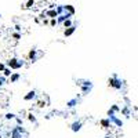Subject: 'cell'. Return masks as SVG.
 Wrapping results in <instances>:
<instances>
[{
	"label": "cell",
	"instance_id": "44dd1931",
	"mask_svg": "<svg viewBox=\"0 0 138 138\" xmlns=\"http://www.w3.org/2000/svg\"><path fill=\"white\" fill-rule=\"evenodd\" d=\"M48 15H50V17H57V13H55V11H50Z\"/></svg>",
	"mask_w": 138,
	"mask_h": 138
},
{
	"label": "cell",
	"instance_id": "6da1fadb",
	"mask_svg": "<svg viewBox=\"0 0 138 138\" xmlns=\"http://www.w3.org/2000/svg\"><path fill=\"white\" fill-rule=\"evenodd\" d=\"M24 66V61L18 60V58H11L7 61V68H10L11 70H17V69Z\"/></svg>",
	"mask_w": 138,
	"mask_h": 138
},
{
	"label": "cell",
	"instance_id": "9a60e30c",
	"mask_svg": "<svg viewBox=\"0 0 138 138\" xmlns=\"http://www.w3.org/2000/svg\"><path fill=\"white\" fill-rule=\"evenodd\" d=\"M28 119H29V121H32V123H36V117H34L32 113H29V115H28Z\"/></svg>",
	"mask_w": 138,
	"mask_h": 138
},
{
	"label": "cell",
	"instance_id": "7a4b0ae2",
	"mask_svg": "<svg viewBox=\"0 0 138 138\" xmlns=\"http://www.w3.org/2000/svg\"><path fill=\"white\" fill-rule=\"evenodd\" d=\"M121 80L119 78H117L116 75H113L112 78H109L108 79V86L109 87H112V88H116V90H120L121 88Z\"/></svg>",
	"mask_w": 138,
	"mask_h": 138
},
{
	"label": "cell",
	"instance_id": "e0dca14e",
	"mask_svg": "<svg viewBox=\"0 0 138 138\" xmlns=\"http://www.w3.org/2000/svg\"><path fill=\"white\" fill-rule=\"evenodd\" d=\"M13 37L15 40H19V39H21V34H19V33H13Z\"/></svg>",
	"mask_w": 138,
	"mask_h": 138
},
{
	"label": "cell",
	"instance_id": "ac0fdd59",
	"mask_svg": "<svg viewBox=\"0 0 138 138\" xmlns=\"http://www.w3.org/2000/svg\"><path fill=\"white\" fill-rule=\"evenodd\" d=\"M112 111H113V112H119L120 109H119V106H117V105H113V106H112Z\"/></svg>",
	"mask_w": 138,
	"mask_h": 138
},
{
	"label": "cell",
	"instance_id": "8992f818",
	"mask_svg": "<svg viewBox=\"0 0 138 138\" xmlns=\"http://www.w3.org/2000/svg\"><path fill=\"white\" fill-rule=\"evenodd\" d=\"M70 129H72V131H73V133L80 131V129H82V121H73V123L70 124Z\"/></svg>",
	"mask_w": 138,
	"mask_h": 138
},
{
	"label": "cell",
	"instance_id": "52a82bcc",
	"mask_svg": "<svg viewBox=\"0 0 138 138\" xmlns=\"http://www.w3.org/2000/svg\"><path fill=\"white\" fill-rule=\"evenodd\" d=\"M10 78V83H17L19 79H21V75L19 73H17V72H13V73L9 76Z\"/></svg>",
	"mask_w": 138,
	"mask_h": 138
},
{
	"label": "cell",
	"instance_id": "2e32d148",
	"mask_svg": "<svg viewBox=\"0 0 138 138\" xmlns=\"http://www.w3.org/2000/svg\"><path fill=\"white\" fill-rule=\"evenodd\" d=\"M64 26L65 28H69V26H72V22L69 21V19H66V21L64 22Z\"/></svg>",
	"mask_w": 138,
	"mask_h": 138
},
{
	"label": "cell",
	"instance_id": "603a6c76",
	"mask_svg": "<svg viewBox=\"0 0 138 138\" xmlns=\"http://www.w3.org/2000/svg\"><path fill=\"white\" fill-rule=\"evenodd\" d=\"M0 138H3V135H1V133H0Z\"/></svg>",
	"mask_w": 138,
	"mask_h": 138
},
{
	"label": "cell",
	"instance_id": "ba28073f",
	"mask_svg": "<svg viewBox=\"0 0 138 138\" xmlns=\"http://www.w3.org/2000/svg\"><path fill=\"white\" fill-rule=\"evenodd\" d=\"M34 98H36V91L32 90V91H29V93L24 97V101H33Z\"/></svg>",
	"mask_w": 138,
	"mask_h": 138
},
{
	"label": "cell",
	"instance_id": "9c48e42d",
	"mask_svg": "<svg viewBox=\"0 0 138 138\" xmlns=\"http://www.w3.org/2000/svg\"><path fill=\"white\" fill-rule=\"evenodd\" d=\"M75 30H76V26H73V25H72V26H69V28H66V29H65L64 34L66 36V37H68V36H72Z\"/></svg>",
	"mask_w": 138,
	"mask_h": 138
},
{
	"label": "cell",
	"instance_id": "ffe728a7",
	"mask_svg": "<svg viewBox=\"0 0 138 138\" xmlns=\"http://www.w3.org/2000/svg\"><path fill=\"white\" fill-rule=\"evenodd\" d=\"M44 105H46V104H44L43 101H40V102H37V106H39V108H43Z\"/></svg>",
	"mask_w": 138,
	"mask_h": 138
},
{
	"label": "cell",
	"instance_id": "d6986e66",
	"mask_svg": "<svg viewBox=\"0 0 138 138\" xmlns=\"http://www.w3.org/2000/svg\"><path fill=\"white\" fill-rule=\"evenodd\" d=\"M6 68V64H3V62H0V72H3V69Z\"/></svg>",
	"mask_w": 138,
	"mask_h": 138
},
{
	"label": "cell",
	"instance_id": "5b68a950",
	"mask_svg": "<svg viewBox=\"0 0 138 138\" xmlns=\"http://www.w3.org/2000/svg\"><path fill=\"white\" fill-rule=\"evenodd\" d=\"M108 117H109V120H111V121H113V123H115V124H116L117 127H123V121H121V120H120V119H119L117 116L112 115V116H108Z\"/></svg>",
	"mask_w": 138,
	"mask_h": 138
},
{
	"label": "cell",
	"instance_id": "7402d4cb",
	"mask_svg": "<svg viewBox=\"0 0 138 138\" xmlns=\"http://www.w3.org/2000/svg\"><path fill=\"white\" fill-rule=\"evenodd\" d=\"M50 25H51V26H55V25H57V21H55V19H51V22H50Z\"/></svg>",
	"mask_w": 138,
	"mask_h": 138
},
{
	"label": "cell",
	"instance_id": "3957f363",
	"mask_svg": "<svg viewBox=\"0 0 138 138\" xmlns=\"http://www.w3.org/2000/svg\"><path fill=\"white\" fill-rule=\"evenodd\" d=\"M22 127H19V126H17L15 129H13V131H11V137L13 138H22Z\"/></svg>",
	"mask_w": 138,
	"mask_h": 138
},
{
	"label": "cell",
	"instance_id": "8fae6325",
	"mask_svg": "<svg viewBox=\"0 0 138 138\" xmlns=\"http://www.w3.org/2000/svg\"><path fill=\"white\" fill-rule=\"evenodd\" d=\"M76 104H78V99L73 98V99H70V101H68V102H66V106H68V108H73Z\"/></svg>",
	"mask_w": 138,
	"mask_h": 138
},
{
	"label": "cell",
	"instance_id": "7c38bea8",
	"mask_svg": "<svg viewBox=\"0 0 138 138\" xmlns=\"http://www.w3.org/2000/svg\"><path fill=\"white\" fill-rule=\"evenodd\" d=\"M11 73H13V72H11V69L7 68V66H6L4 69H3V76H4V78H9V76H10Z\"/></svg>",
	"mask_w": 138,
	"mask_h": 138
},
{
	"label": "cell",
	"instance_id": "4fadbf2b",
	"mask_svg": "<svg viewBox=\"0 0 138 138\" xmlns=\"http://www.w3.org/2000/svg\"><path fill=\"white\" fill-rule=\"evenodd\" d=\"M6 83H7V78H4L3 75L0 76V86H4Z\"/></svg>",
	"mask_w": 138,
	"mask_h": 138
},
{
	"label": "cell",
	"instance_id": "277c9868",
	"mask_svg": "<svg viewBox=\"0 0 138 138\" xmlns=\"http://www.w3.org/2000/svg\"><path fill=\"white\" fill-rule=\"evenodd\" d=\"M99 124L102 126V129H109V127H112V121L109 120V117L108 119H101Z\"/></svg>",
	"mask_w": 138,
	"mask_h": 138
},
{
	"label": "cell",
	"instance_id": "30bf717a",
	"mask_svg": "<svg viewBox=\"0 0 138 138\" xmlns=\"http://www.w3.org/2000/svg\"><path fill=\"white\" fill-rule=\"evenodd\" d=\"M28 57H29L30 60H32V61L34 62V61L37 60V50H34V48H32V50L29 51V54H28Z\"/></svg>",
	"mask_w": 138,
	"mask_h": 138
},
{
	"label": "cell",
	"instance_id": "5bb4252c",
	"mask_svg": "<svg viewBox=\"0 0 138 138\" xmlns=\"http://www.w3.org/2000/svg\"><path fill=\"white\" fill-rule=\"evenodd\" d=\"M15 115H14V113H7V115H6V119H7V120H13V119H15Z\"/></svg>",
	"mask_w": 138,
	"mask_h": 138
}]
</instances>
